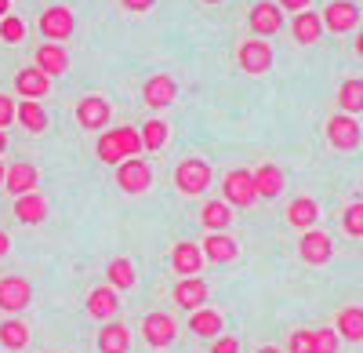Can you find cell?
<instances>
[{"label": "cell", "instance_id": "6da1fadb", "mask_svg": "<svg viewBox=\"0 0 363 353\" xmlns=\"http://www.w3.org/2000/svg\"><path fill=\"white\" fill-rule=\"evenodd\" d=\"M95 153L106 161V164H120V157H138L142 153V139L135 128H113V131H102L99 135V146Z\"/></svg>", "mask_w": 363, "mask_h": 353}, {"label": "cell", "instance_id": "7a4b0ae2", "mask_svg": "<svg viewBox=\"0 0 363 353\" xmlns=\"http://www.w3.org/2000/svg\"><path fill=\"white\" fill-rule=\"evenodd\" d=\"M222 197H225L229 208H251V204L258 200V193H255V175H251L247 168L229 171L225 179H222Z\"/></svg>", "mask_w": 363, "mask_h": 353}, {"label": "cell", "instance_id": "3957f363", "mask_svg": "<svg viewBox=\"0 0 363 353\" xmlns=\"http://www.w3.org/2000/svg\"><path fill=\"white\" fill-rule=\"evenodd\" d=\"M174 186H178L182 193H189V197L203 193V190L211 186V164L200 161V157L182 161V164L174 168Z\"/></svg>", "mask_w": 363, "mask_h": 353}, {"label": "cell", "instance_id": "277c9868", "mask_svg": "<svg viewBox=\"0 0 363 353\" xmlns=\"http://www.w3.org/2000/svg\"><path fill=\"white\" fill-rule=\"evenodd\" d=\"M116 186L124 193H145L153 186V168H149L142 157H128L116 164Z\"/></svg>", "mask_w": 363, "mask_h": 353}, {"label": "cell", "instance_id": "5b68a950", "mask_svg": "<svg viewBox=\"0 0 363 353\" xmlns=\"http://www.w3.org/2000/svg\"><path fill=\"white\" fill-rule=\"evenodd\" d=\"M327 142L335 146V150H342V153L356 150V146L363 142V131L356 124V116H345V113L330 116V121H327Z\"/></svg>", "mask_w": 363, "mask_h": 353}, {"label": "cell", "instance_id": "8992f818", "mask_svg": "<svg viewBox=\"0 0 363 353\" xmlns=\"http://www.w3.org/2000/svg\"><path fill=\"white\" fill-rule=\"evenodd\" d=\"M323 29H330V33H352V29L359 26V8L352 4V0H330V4L323 8L320 15Z\"/></svg>", "mask_w": 363, "mask_h": 353}, {"label": "cell", "instance_id": "52a82bcc", "mask_svg": "<svg viewBox=\"0 0 363 353\" xmlns=\"http://www.w3.org/2000/svg\"><path fill=\"white\" fill-rule=\"evenodd\" d=\"M73 29H77V18H73V11L62 8V4H55V8H48V11L40 15V33L48 37V44L69 40Z\"/></svg>", "mask_w": 363, "mask_h": 353}, {"label": "cell", "instance_id": "ba28073f", "mask_svg": "<svg viewBox=\"0 0 363 353\" xmlns=\"http://www.w3.org/2000/svg\"><path fill=\"white\" fill-rule=\"evenodd\" d=\"M298 255H301V262H309V266H323V262H330V255H335V241H330L323 229H306L298 241Z\"/></svg>", "mask_w": 363, "mask_h": 353}, {"label": "cell", "instance_id": "9c48e42d", "mask_svg": "<svg viewBox=\"0 0 363 353\" xmlns=\"http://www.w3.org/2000/svg\"><path fill=\"white\" fill-rule=\"evenodd\" d=\"M236 58H240V70L251 73V77H262V73L272 70V48H269V40H244L240 51H236Z\"/></svg>", "mask_w": 363, "mask_h": 353}, {"label": "cell", "instance_id": "30bf717a", "mask_svg": "<svg viewBox=\"0 0 363 353\" xmlns=\"http://www.w3.org/2000/svg\"><path fill=\"white\" fill-rule=\"evenodd\" d=\"M142 335H145V342L153 346V349H164V346L174 342L178 325H174L171 313H145L142 317Z\"/></svg>", "mask_w": 363, "mask_h": 353}, {"label": "cell", "instance_id": "8fae6325", "mask_svg": "<svg viewBox=\"0 0 363 353\" xmlns=\"http://www.w3.org/2000/svg\"><path fill=\"white\" fill-rule=\"evenodd\" d=\"M247 26H251L255 37H272V33H280V29H284V11L272 4V0H262V4L251 8Z\"/></svg>", "mask_w": 363, "mask_h": 353}, {"label": "cell", "instance_id": "7c38bea8", "mask_svg": "<svg viewBox=\"0 0 363 353\" xmlns=\"http://www.w3.org/2000/svg\"><path fill=\"white\" fill-rule=\"evenodd\" d=\"M109 116H113V109L102 95H87V99L77 102V124L87 128V131H102L109 124Z\"/></svg>", "mask_w": 363, "mask_h": 353}, {"label": "cell", "instance_id": "4fadbf2b", "mask_svg": "<svg viewBox=\"0 0 363 353\" xmlns=\"http://www.w3.org/2000/svg\"><path fill=\"white\" fill-rule=\"evenodd\" d=\"M33 303V288L26 277H4L0 281V310L4 313H18Z\"/></svg>", "mask_w": 363, "mask_h": 353}, {"label": "cell", "instance_id": "5bb4252c", "mask_svg": "<svg viewBox=\"0 0 363 353\" xmlns=\"http://www.w3.org/2000/svg\"><path fill=\"white\" fill-rule=\"evenodd\" d=\"M37 183H40V171H37L33 164H26V161H18V164H11V168L4 171V190L15 193V197L37 193Z\"/></svg>", "mask_w": 363, "mask_h": 353}, {"label": "cell", "instance_id": "9a60e30c", "mask_svg": "<svg viewBox=\"0 0 363 353\" xmlns=\"http://www.w3.org/2000/svg\"><path fill=\"white\" fill-rule=\"evenodd\" d=\"M142 99L145 106H153V109H164L178 99V84L167 77V73H157V77H149L145 87H142Z\"/></svg>", "mask_w": 363, "mask_h": 353}, {"label": "cell", "instance_id": "2e32d148", "mask_svg": "<svg viewBox=\"0 0 363 353\" xmlns=\"http://www.w3.org/2000/svg\"><path fill=\"white\" fill-rule=\"evenodd\" d=\"M174 303L182 310H189V313L203 310V303H207V281L203 277H182L174 284Z\"/></svg>", "mask_w": 363, "mask_h": 353}, {"label": "cell", "instance_id": "e0dca14e", "mask_svg": "<svg viewBox=\"0 0 363 353\" xmlns=\"http://www.w3.org/2000/svg\"><path fill=\"white\" fill-rule=\"evenodd\" d=\"M15 92L22 95V102H37L51 92V77H44L37 66H29V70H18L15 77Z\"/></svg>", "mask_w": 363, "mask_h": 353}, {"label": "cell", "instance_id": "ac0fdd59", "mask_svg": "<svg viewBox=\"0 0 363 353\" xmlns=\"http://www.w3.org/2000/svg\"><path fill=\"white\" fill-rule=\"evenodd\" d=\"M251 175H255V193L265 197V200H277V197L284 193V186H287L284 168H277V164H262V168H255Z\"/></svg>", "mask_w": 363, "mask_h": 353}, {"label": "cell", "instance_id": "d6986e66", "mask_svg": "<svg viewBox=\"0 0 363 353\" xmlns=\"http://www.w3.org/2000/svg\"><path fill=\"white\" fill-rule=\"evenodd\" d=\"M37 70H40L44 77H62V73L69 70V55H66V48L44 40V44L37 48Z\"/></svg>", "mask_w": 363, "mask_h": 353}, {"label": "cell", "instance_id": "ffe728a7", "mask_svg": "<svg viewBox=\"0 0 363 353\" xmlns=\"http://www.w3.org/2000/svg\"><path fill=\"white\" fill-rule=\"evenodd\" d=\"M203 259L207 262H218V266H225V262H233L240 255V244L229 237V233H207V241H203Z\"/></svg>", "mask_w": 363, "mask_h": 353}, {"label": "cell", "instance_id": "44dd1931", "mask_svg": "<svg viewBox=\"0 0 363 353\" xmlns=\"http://www.w3.org/2000/svg\"><path fill=\"white\" fill-rule=\"evenodd\" d=\"M316 219H320V204L313 200V197H294L291 204H287V222L294 226V229H316Z\"/></svg>", "mask_w": 363, "mask_h": 353}, {"label": "cell", "instance_id": "7402d4cb", "mask_svg": "<svg viewBox=\"0 0 363 353\" xmlns=\"http://www.w3.org/2000/svg\"><path fill=\"white\" fill-rule=\"evenodd\" d=\"M171 262H174V270L178 273H186V277H196L203 270V251L200 244H189V241H178L171 248Z\"/></svg>", "mask_w": 363, "mask_h": 353}, {"label": "cell", "instance_id": "603a6c76", "mask_svg": "<svg viewBox=\"0 0 363 353\" xmlns=\"http://www.w3.org/2000/svg\"><path fill=\"white\" fill-rule=\"evenodd\" d=\"M120 310V295L106 284V288H91V295H87V313L91 317H99V320H113Z\"/></svg>", "mask_w": 363, "mask_h": 353}, {"label": "cell", "instance_id": "cb8c5ba5", "mask_svg": "<svg viewBox=\"0 0 363 353\" xmlns=\"http://www.w3.org/2000/svg\"><path fill=\"white\" fill-rule=\"evenodd\" d=\"M15 219L18 222H29V226H40L48 219V200L40 193H26V197H15Z\"/></svg>", "mask_w": 363, "mask_h": 353}, {"label": "cell", "instance_id": "d4e9b609", "mask_svg": "<svg viewBox=\"0 0 363 353\" xmlns=\"http://www.w3.org/2000/svg\"><path fill=\"white\" fill-rule=\"evenodd\" d=\"M99 349L102 353H128L131 349V332L124 328V320H109L99 332Z\"/></svg>", "mask_w": 363, "mask_h": 353}, {"label": "cell", "instance_id": "484cf974", "mask_svg": "<svg viewBox=\"0 0 363 353\" xmlns=\"http://www.w3.org/2000/svg\"><path fill=\"white\" fill-rule=\"evenodd\" d=\"M291 33H294L298 44H316L323 37V22H320L316 11H298L294 22H291Z\"/></svg>", "mask_w": 363, "mask_h": 353}, {"label": "cell", "instance_id": "4316f807", "mask_svg": "<svg viewBox=\"0 0 363 353\" xmlns=\"http://www.w3.org/2000/svg\"><path fill=\"white\" fill-rule=\"evenodd\" d=\"M338 109H342L345 116L363 113V77L342 80V87H338Z\"/></svg>", "mask_w": 363, "mask_h": 353}, {"label": "cell", "instance_id": "83f0119b", "mask_svg": "<svg viewBox=\"0 0 363 353\" xmlns=\"http://www.w3.org/2000/svg\"><path fill=\"white\" fill-rule=\"evenodd\" d=\"M200 219H203V226H207L211 233H225L229 222H233V208H229L225 200H207L203 212H200Z\"/></svg>", "mask_w": 363, "mask_h": 353}, {"label": "cell", "instance_id": "f1b7e54d", "mask_svg": "<svg viewBox=\"0 0 363 353\" xmlns=\"http://www.w3.org/2000/svg\"><path fill=\"white\" fill-rule=\"evenodd\" d=\"M189 332H196L200 339H218L222 335V313H215V310L189 313Z\"/></svg>", "mask_w": 363, "mask_h": 353}, {"label": "cell", "instance_id": "f546056e", "mask_svg": "<svg viewBox=\"0 0 363 353\" xmlns=\"http://www.w3.org/2000/svg\"><path fill=\"white\" fill-rule=\"evenodd\" d=\"M15 121H18L26 131H33V135L48 131V113H44L40 102H22V106L15 109Z\"/></svg>", "mask_w": 363, "mask_h": 353}, {"label": "cell", "instance_id": "4dcf8cb0", "mask_svg": "<svg viewBox=\"0 0 363 353\" xmlns=\"http://www.w3.org/2000/svg\"><path fill=\"white\" fill-rule=\"evenodd\" d=\"M338 335L349 342H363V306H345L338 313Z\"/></svg>", "mask_w": 363, "mask_h": 353}, {"label": "cell", "instance_id": "1f68e13d", "mask_svg": "<svg viewBox=\"0 0 363 353\" xmlns=\"http://www.w3.org/2000/svg\"><path fill=\"white\" fill-rule=\"evenodd\" d=\"M106 277H109V288L113 291L135 288V266H131V259H113L109 266H106Z\"/></svg>", "mask_w": 363, "mask_h": 353}, {"label": "cell", "instance_id": "d6a6232c", "mask_svg": "<svg viewBox=\"0 0 363 353\" xmlns=\"http://www.w3.org/2000/svg\"><path fill=\"white\" fill-rule=\"evenodd\" d=\"M26 342H29V328L22 320H4V325H0V346L4 349H22Z\"/></svg>", "mask_w": 363, "mask_h": 353}, {"label": "cell", "instance_id": "836d02e7", "mask_svg": "<svg viewBox=\"0 0 363 353\" xmlns=\"http://www.w3.org/2000/svg\"><path fill=\"white\" fill-rule=\"evenodd\" d=\"M138 139H142V150H164L167 146V124L164 121H149V124H142V131H138Z\"/></svg>", "mask_w": 363, "mask_h": 353}, {"label": "cell", "instance_id": "e575fe53", "mask_svg": "<svg viewBox=\"0 0 363 353\" xmlns=\"http://www.w3.org/2000/svg\"><path fill=\"white\" fill-rule=\"evenodd\" d=\"M342 229L349 233V237H363V200H352L342 212Z\"/></svg>", "mask_w": 363, "mask_h": 353}, {"label": "cell", "instance_id": "d590c367", "mask_svg": "<svg viewBox=\"0 0 363 353\" xmlns=\"http://www.w3.org/2000/svg\"><path fill=\"white\" fill-rule=\"evenodd\" d=\"M26 37V22L8 15V18H0V40H8V44H18Z\"/></svg>", "mask_w": 363, "mask_h": 353}, {"label": "cell", "instance_id": "8d00e7d4", "mask_svg": "<svg viewBox=\"0 0 363 353\" xmlns=\"http://www.w3.org/2000/svg\"><path fill=\"white\" fill-rule=\"evenodd\" d=\"M313 353H338V332L335 328L313 332Z\"/></svg>", "mask_w": 363, "mask_h": 353}, {"label": "cell", "instance_id": "74e56055", "mask_svg": "<svg viewBox=\"0 0 363 353\" xmlns=\"http://www.w3.org/2000/svg\"><path fill=\"white\" fill-rule=\"evenodd\" d=\"M287 353H313V332H291Z\"/></svg>", "mask_w": 363, "mask_h": 353}, {"label": "cell", "instance_id": "f35d334b", "mask_svg": "<svg viewBox=\"0 0 363 353\" xmlns=\"http://www.w3.org/2000/svg\"><path fill=\"white\" fill-rule=\"evenodd\" d=\"M15 109H18V106H15L8 95H0V131L15 124Z\"/></svg>", "mask_w": 363, "mask_h": 353}, {"label": "cell", "instance_id": "ab89813d", "mask_svg": "<svg viewBox=\"0 0 363 353\" xmlns=\"http://www.w3.org/2000/svg\"><path fill=\"white\" fill-rule=\"evenodd\" d=\"M211 353H240L236 335H218L215 342H211Z\"/></svg>", "mask_w": 363, "mask_h": 353}, {"label": "cell", "instance_id": "60d3db41", "mask_svg": "<svg viewBox=\"0 0 363 353\" xmlns=\"http://www.w3.org/2000/svg\"><path fill=\"white\" fill-rule=\"evenodd\" d=\"M313 0H277V8H287V11H309Z\"/></svg>", "mask_w": 363, "mask_h": 353}, {"label": "cell", "instance_id": "b9f144b4", "mask_svg": "<svg viewBox=\"0 0 363 353\" xmlns=\"http://www.w3.org/2000/svg\"><path fill=\"white\" fill-rule=\"evenodd\" d=\"M120 4H124L128 11H149V8L157 4V0H120Z\"/></svg>", "mask_w": 363, "mask_h": 353}, {"label": "cell", "instance_id": "7bdbcfd3", "mask_svg": "<svg viewBox=\"0 0 363 353\" xmlns=\"http://www.w3.org/2000/svg\"><path fill=\"white\" fill-rule=\"evenodd\" d=\"M8 248H11V241H8V233H4V229H0V259H4V255H8Z\"/></svg>", "mask_w": 363, "mask_h": 353}, {"label": "cell", "instance_id": "ee69618b", "mask_svg": "<svg viewBox=\"0 0 363 353\" xmlns=\"http://www.w3.org/2000/svg\"><path fill=\"white\" fill-rule=\"evenodd\" d=\"M8 11H11V0H0V18H8Z\"/></svg>", "mask_w": 363, "mask_h": 353}, {"label": "cell", "instance_id": "f6af8a7d", "mask_svg": "<svg viewBox=\"0 0 363 353\" xmlns=\"http://www.w3.org/2000/svg\"><path fill=\"white\" fill-rule=\"evenodd\" d=\"M356 55L363 58V29H359V33H356Z\"/></svg>", "mask_w": 363, "mask_h": 353}, {"label": "cell", "instance_id": "bcb514c9", "mask_svg": "<svg viewBox=\"0 0 363 353\" xmlns=\"http://www.w3.org/2000/svg\"><path fill=\"white\" fill-rule=\"evenodd\" d=\"M4 150H8V135H4V131H0V153H4Z\"/></svg>", "mask_w": 363, "mask_h": 353}, {"label": "cell", "instance_id": "7dc6e473", "mask_svg": "<svg viewBox=\"0 0 363 353\" xmlns=\"http://www.w3.org/2000/svg\"><path fill=\"white\" fill-rule=\"evenodd\" d=\"M258 353H284V349H277V346H262Z\"/></svg>", "mask_w": 363, "mask_h": 353}, {"label": "cell", "instance_id": "c3c4849f", "mask_svg": "<svg viewBox=\"0 0 363 353\" xmlns=\"http://www.w3.org/2000/svg\"><path fill=\"white\" fill-rule=\"evenodd\" d=\"M0 186H4V164H0Z\"/></svg>", "mask_w": 363, "mask_h": 353}, {"label": "cell", "instance_id": "681fc988", "mask_svg": "<svg viewBox=\"0 0 363 353\" xmlns=\"http://www.w3.org/2000/svg\"><path fill=\"white\" fill-rule=\"evenodd\" d=\"M203 4H222V0H203Z\"/></svg>", "mask_w": 363, "mask_h": 353}]
</instances>
